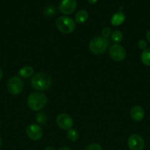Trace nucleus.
I'll return each mask as SVG.
<instances>
[{
	"mask_svg": "<svg viewBox=\"0 0 150 150\" xmlns=\"http://www.w3.org/2000/svg\"><path fill=\"white\" fill-rule=\"evenodd\" d=\"M51 77L46 72H40L32 76L31 85L32 88L38 91H45L51 86Z\"/></svg>",
	"mask_w": 150,
	"mask_h": 150,
	"instance_id": "nucleus-1",
	"label": "nucleus"
},
{
	"mask_svg": "<svg viewBox=\"0 0 150 150\" xmlns=\"http://www.w3.org/2000/svg\"><path fill=\"white\" fill-rule=\"evenodd\" d=\"M47 104V97L39 92H32L28 96L27 105L32 111H38L42 110Z\"/></svg>",
	"mask_w": 150,
	"mask_h": 150,
	"instance_id": "nucleus-2",
	"label": "nucleus"
},
{
	"mask_svg": "<svg viewBox=\"0 0 150 150\" xmlns=\"http://www.w3.org/2000/svg\"><path fill=\"white\" fill-rule=\"evenodd\" d=\"M109 40L103 37H96L93 38L89 43V50L92 54L96 55L102 54L109 47Z\"/></svg>",
	"mask_w": 150,
	"mask_h": 150,
	"instance_id": "nucleus-3",
	"label": "nucleus"
},
{
	"mask_svg": "<svg viewBox=\"0 0 150 150\" xmlns=\"http://www.w3.org/2000/svg\"><path fill=\"white\" fill-rule=\"evenodd\" d=\"M56 26L60 32L63 34H71L75 30V21L68 16H60L56 20Z\"/></svg>",
	"mask_w": 150,
	"mask_h": 150,
	"instance_id": "nucleus-4",
	"label": "nucleus"
},
{
	"mask_svg": "<svg viewBox=\"0 0 150 150\" xmlns=\"http://www.w3.org/2000/svg\"><path fill=\"white\" fill-rule=\"evenodd\" d=\"M7 89L9 92L13 95H19L23 90L24 83L21 79L18 76L10 78L7 81Z\"/></svg>",
	"mask_w": 150,
	"mask_h": 150,
	"instance_id": "nucleus-5",
	"label": "nucleus"
},
{
	"mask_svg": "<svg viewBox=\"0 0 150 150\" xmlns=\"http://www.w3.org/2000/svg\"><path fill=\"white\" fill-rule=\"evenodd\" d=\"M109 54L113 60L116 62H121L126 57V51L122 45L119 44H114L110 46L109 49Z\"/></svg>",
	"mask_w": 150,
	"mask_h": 150,
	"instance_id": "nucleus-6",
	"label": "nucleus"
},
{
	"mask_svg": "<svg viewBox=\"0 0 150 150\" xmlns=\"http://www.w3.org/2000/svg\"><path fill=\"white\" fill-rule=\"evenodd\" d=\"M127 146L130 150H143L145 146V142L139 135L132 134L128 138Z\"/></svg>",
	"mask_w": 150,
	"mask_h": 150,
	"instance_id": "nucleus-7",
	"label": "nucleus"
},
{
	"mask_svg": "<svg viewBox=\"0 0 150 150\" xmlns=\"http://www.w3.org/2000/svg\"><path fill=\"white\" fill-rule=\"evenodd\" d=\"M26 133L28 138L32 141L41 140L43 136V130L38 124H30L27 126Z\"/></svg>",
	"mask_w": 150,
	"mask_h": 150,
	"instance_id": "nucleus-8",
	"label": "nucleus"
},
{
	"mask_svg": "<svg viewBox=\"0 0 150 150\" xmlns=\"http://www.w3.org/2000/svg\"><path fill=\"white\" fill-rule=\"evenodd\" d=\"M56 123L63 130H70L74 125L73 119L67 114H60L56 118Z\"/></svg>",
	"mask_w": 150,
	"mask_h": 150,
	"instance_id": "nucleus-9",
	"label": "nucleus"
},
{
	"mask_svg": "<svg viewBox=\"0 0 150 150\" xmlns=\"http://www.w3.org/2000/svg\"><path fill=\"white\" fill-rule=\"evenodd\" d=\"M76 6L77 3L76 0H62L59 4V10L63 14L69 15L75 11Z\"/></svg>",
	"mask_w": 150,
	"mask_h": 150,
	"instance_id": "nucleus-10",
	"label": "nucleus"
},
{
	"mask_svg": "<svg viewBox=\"0 0 150 150\" xmlns=\"http://www.w3.org/2000/svg\"><path fill=\"white\" fill-rule=\"evenodd\" d=\"M131 118L135 122H141L145 116L144 108L140 105H135L130 110Z\"/></svg>",
	"mask_w": 150,
	"mask_h": 150,
	"instance_id": "nucleus-11",
	"label": "nucleus"
},
{
	"mask_svg": "<svg viewBox=\"0 0 150 150\" xmlns=\"http://www.w3.org/2000/svg\"><path fill=\"white\" fill-rule=\"evenodd\" d=\"M125 18V15L122 12L119 11L117 12V13H115L111 18V20H110V22H111V24L114 26H120L121 24L124 22Z\"/></svg>",
	"mask_w": 150,
	"mask_h": 150,
	"instance_id": "nucleus-12",
	"label": "nucleus"
},
{
	"mask_svg": "<svg viewBox=\"0 0 150 150\" xmlns=\"http://www.w3.org/2000/svg\"><path fill=\"white\" fill-rule=\"evenodd\" d=\"M33 67H32L31 66H24V67H21V68L19 70L18 74H19V76H20V77L27 79V78H29L32 76H33Z\"/></svg>",
	"mask_w": 150,
	"mask_h": 150,
	"instance_id": "nucleus-13",
	"label": "nucleus"
},
{
	"mask_svg": "<svg viewBox=\"0 0 150 150\" xmlns=\"http://www.w3.org/2000/svg\"><path fill=\"white\" fill-rule=\"evenodd\" d=\"M88 18V14L85 10H82L75 14V21L77 23H84Z\"/></svg>",
	"mask_w": 150,
	"mask_h": 150,
	"instance_id": "nucleus-14",
	"label": "nucleus"
},
{
	"mask_svg": "<svg viewBox=\"0 0 150 150\" xmlns=\"http://www.w3.org/2000/svg\"><path fill=\"white\" fill-rule=\"evenodd\" d=\"M141 62L146 66H150V48H146L142 52L141 56Z\"/></svg>",
	"mask_w": 150,
	"mask_h": 150,
	"instance_id": "nucleus-15",
	"label": "nucleus"
},
{
	"mask_svg": "<svg viewBox=\"0 0 150 150\" xmlns=\"http://www.w3.org/2000/svg\"><path fill=\"white\" fill-rule=\"evenodd\" d=\"M122 39H123V34H122L121 31L115 30L111 34V40L114 42L116 44H118L120 42H121Z\"/></svg>",
	"mask_w": 150,
	"mask_h": 150,
	"instance_id": "nucleus-16",
	"label": "nucleus"
},
{
	"mask_svg": "<svg viewBox=\"0 0 150 150\" xmlns=\"http://www.w3.org/2000/svg\"><path fill=\"white\" fill-rule=\"evenodd\" d=\"M67 139L71 142H76L79 139V133L74 129H70L67 132Z\"/></svg>",
	"mask_w": 150,
	"mask_h": 150,
	"instance_id": "nucleus-17",
	"label": "nucleus"
},
{
	"mask_svg": "<svg viewBox=\"0 0 150 150\" xmlns=\"http://www.w3.org/2000/svg\"><path fill=\"white\" fill-rule=\"evenodd\" d=\"M36 121L41 125H44L47 122V116L44 112H40L37 114Z\"/></svg>",
	"mask_w": 150,
	"mask_h": 150,
	"instance_id": "nucleus-18",
	"label": "nucleus"
},
{
	"mask_svg": "<svg viewBox=\"0 0 150 150\" xmlns=\"http://www.w3.org/2000/svg\"><path fill=\"white\" fill-rule=\"evenodd\" d=\"M84 150H102V148L99 144L93 143L88 145Z\"/></svg>",
	"mask_w": 150,
	"mask_h": 150,
	"instance_id": "nucleus-19",
	"label": "nucleus"
},
{
	"mask_svg": "<svg viewBox=\"0 0 150 150\" xmlns=\"http://www.w3.org/2000/svg\"><path fill=\"white\" fill-rule=\"evenodd\" d=\"M101 35H102L103 38H107L111 35V29L109 27L103 28L102 30H101Z\"/></svg>",
	"mask_w": 150,
	"mask_h": 150,
	"instance_id": "nucleus-20",
	"label": "nucleus"
},
{
	"mask_svg": "<svg viewBox=\"0 0 150 150\" xmlns=\"http://www.w3.org/2000/svg\"><path fill=\"white\" fill-rule=\"evenodd\" d=\"M138 47L141 50H145L146 49L147 47V42H146L144 40H140L138 42Z\"/></svg>",
	"mask_w": 150,
	"mask_h": 150,
	"instance_id": "nucleus-21",
	"label": "nucleus"
},
{
	"mask_svg": "<svg viewBox=\"0 0 150 150\" xmlns=\"http://www.w3.org/2000/svg\"><path fill=\"white\" fill-rule=\"evenodd\" d=\"M54 13V8L53 7H48L45 10V14L47 16H52Z\"/></svg>",
	"mask_w": 150,
	"mask_h": 150,
	"instance_id": "nucleus-22",
	"label": "nucleus"
},
{
	"mask_svg": "<svg viewBox=\"0 0 150 150\" xmlns=\"http://www.w3.org/2000/svg\"><path fill=\"white\" fill-rule=\"evenodd\" d=\"M146 39L149 42H150V29L146 32Z\"/></svg>",
	"mask_w": 150,
	"mask_h": 150,
	"instance_id": "nucleus-23",
	"label": "nucleus"
},
{
	"mask_svg": "<svg viewBox=\"0 0 150 150\" xmlns=\"http://www.w3.org/2000/svg\"><path fill=\"white\" fill-rule=\"evenodd\" d=\"M57 150H72L71 148L68 147V146H63V147H60V149H58Z\"/></svg>",
	"mask_w": 150,
	"mask_h": 150,
	"instance_id": "nucleus-24",
	"label": "nucleus"
},
{
	"mask_svg": "<svg viewBox=\"0 0 150 150\" xmlns=\"http://www.w3.org/2000/svg\"><path fill=\"white\" fill-rule=\"evenodd\" d=\"M97 1H98V0H88V2H89L90 4H96V3L97 2Z\"/></svg>",
	"mask_w": 150,
	"mask_h": 150,
	"instance_id": "nucleus-25",
	"label": "nucleus"
},
{
	"mask_svg": "<svg viewBox=\"0 0 150 150\" xmlns=\"http://www.w3.org/2000/svg\"><path fill=\"white\" fill-rule=\"evenodd\" d=\"M44 150H55V149H54V148L52 147V146H46V147L44 149Z\"/></svg>",
	"mask_w": 150,
	"mask_h": 150,
	"instance_id": "nucleus-26",
	"label": "nucleus"
},
{
	"mask_svg": "<svg viewBox=\"0 0 150 150\" xmlns=\"http://www.w3.org/2000/svg\"><path fill=\"white\" fill-rule=\"evenodd\" d=\"M2 76H3V73H2V70L0 69V80L1 79V78H2Z\"/></svg>",
	"mask_w": 150,
	"mask_h": 150,
	"instance_id": "nucleus-27",
	"label": "nucleus"
},
{
	"mask_svg": "<svg viewBox=\"0 0 150 150\" xmlns=\"http://www.w3.org/2000/svg\"><path fill=\"white\" fill-rule=\"evenodd\" d=\"M1 144H2V140H1V138L0 137V147L1 146Z\"/></svg>",
	"mask_w": 150,
	"mask_h": 150,
	"instance_id": "nucleus-28",
	"label": "nucleus"
}]
</instances>
